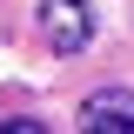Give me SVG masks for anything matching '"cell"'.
I'll return each instance as SVG.
<instances>
[{
    "label": "cell",
    "mask_w": 134,
    "mask_h": 134,
    "mask_svg": "<svg viewBox=\"0 0 134 134\" xmlns=\"http://www.w3.org/2000/svg\"><path fill=\"white\" fill-rule=\"evenodd\" d=\"M40 40H47L54 54H81L87 40H94V14H87V0H40Z\"/></svg>",
    "instance_id": "cell-1"
},
{
    "label": "cell",
    "mask_w": 134,
    "mask_h": 134,
    "mask_svg": "<svg viewBox=\"0 0 134 134\" xmlns=\"http://www.w3.org/2000/svg\"><path fill=\"white\" fill-rule=\"evenodd\" d=\"M81 134H134V94H127V87H100V94H87Z\"/></svg>",
    "instance_id": "cell-2"
},
{
    "label": "cell",
    "mask_w": 134,
    "mask_h": 134,
    "mask_svg": "<svg viewBox=\"0 0 134 134\" xmlns=\"http://www.w3.org/2000/svg\"><path fill=\"white\" fill-rule=\"evenodd\" d=\"M0 134H47L40 121H0Z\"/></svg>",
    "instance_id": "cell-3"
}]
</instances>
